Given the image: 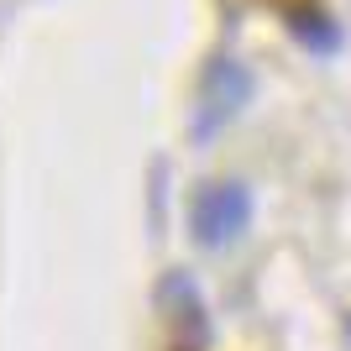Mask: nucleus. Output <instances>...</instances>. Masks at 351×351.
Instances as JSON below:
<instances>
[{
    "label": "nucleus",
    "instance_id": "nucleus-1",
    "mask_svg": "<svg viewBox=\"0 0 351 351\" xmlns=\"http://www.w3.org/2000/svg\"><path fill=\"white\" fill-rule=\"evenodd\" d=\"M252 220V194L241 184H205L189 205V226L199 247H231Z\"/></svg>",
    "mask_w": 351,
    "mask_h": 351
},
{
    "label": "nucleus",
    "instance_id": "nucleus-2",
    "mask_svg": "<svg viewBox=\"0 0 351 351\" xmlns=\"http://www.w3.org/2000/svg\"><path fill=\"white\" fill-rule=\"evenodd\" d=\"M252 100V73L241 69L236 58H215L199 84V116H194V132L215 136L226 121H236V110Z\"/></svg>",
    "mask_w": 351,
    "mask_h": 351
},
{
    "label": "nucleus",
    "instance_id": "nucleus-3",
    "mask_svg": "<svg viewBox=\"0 0 351 351\" xmlns=\"http://www.w3.org/2000/svg\"><path fill=\"white\" fill-rule=\"evenodd\" d=\"M158 304H162V320H168V336H173V351H205L210 346L205 299H199L194 278L168 273V278L158 283Z\"/></svg>",
    "mask_w": 351,
    "mask_h": 351
},
{
    "label": "nucleus",
    "instance_id": "nucleus-4",
    "mask_svg": "<svg viewBox=\"0 0 351 351\" xmlns=\"http://www.w3.org/2000/svg\"><path fill=\"white\" fill-rule=\"evenodd\" d=\"M289 32L304 47H315V53H336V47H341L336 21H330L320 5H289Z\"/></svg>",
    "mask_w": 351,
    "mask_h": 351
}]
</instances>
